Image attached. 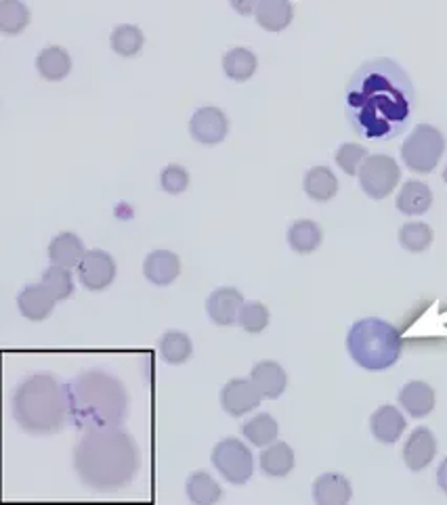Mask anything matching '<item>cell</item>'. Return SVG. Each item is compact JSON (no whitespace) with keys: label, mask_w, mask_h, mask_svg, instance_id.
<instances>
[{"label":"cell","mask_w":447,"mask_h":505,"mask_svg":"<svg viewBox=\"0 0 447 505\" xmlns=\"http://www.w3.org/2000/svg\"><path fill=\"white\" fill-rule=\"evenodd\" d=\"M250 380L255 382L263 399H277V396L284 394L286 386H288V375H286L284 367L276 361L257 363L255 369L250 372Z\"/></svg>","instance_id":"9a60e30c"},{"label":"cell","mask_w":447,"mask_h":505,"mask_svg":"<svg viewBox=\"0 0 447 505\" xmlns=\"http://www.w3.org/2000/svg\"><path fill=\"white\" fill-rule=\"evenodd\" d=\"M30 24V11L22 0H0V32L15 36Z\"/></svg>","instance_id":"f546056e"},{"label":"cell","mask_w":447,"mask_h":505,"mask_svg":"<svg viewBox=\"0 0 447 505\" xmlns=\"http://www.w3.org/2000/svg\"><path fill=\"white\" fill-rule=\"evenodd\" d=\"M357 177L364 193L380 201L395 191L399 179H402V170L391 156H380L378 153V156H368Z\"/></svg>","instance_id":"ba28073f"},{"label":"cell","mask_w":447,"mask_h":505,"mask_svg":"<svg viewBox=\"0 0 447 505\" xmlns=\"http://www.w3.org/2000/svg\"><path fill=\"white\" fill-rule=\"evenodd\" d=\"M295 468V451L286 442H273L261 453V470L267 476H288Z\"/></svg>","instance_id":"cb8c5ba5"},{"label":"cell","mask_w":447,"mask_h":505,"mask_svg":"<svg viewBox=\"0 0 447 505\" xmlns=\"http://www.w3.org/2000/svg\"><path fill=\"white\" fill-rule=\"evenodd\" d=\"M370 428L374 439L384 444H393L402 439L403 430H405V417L402 411L393 405H383L380 409L374 411Z\"/></svg>","instance_id":"2e32d148"},{"label":"cell","mask_w":447,"mask_h":505,"mask_svg":"<svg viewBox=\"0 0 447 505\" xmlns=\"http://www.w3.org/2000/svg\"><path fill=\"white\" fill-rule=\"evenodd\" d=\"M181 273V260L170 250H156L151 252L143 262V275L145 279L153 286H170L172 281Z\"/></svg>","instance_id":"5bb4252c"},{"label":"cell","mask_w":447,"mask_h":505,"mask_svg":"<svg viewBox=\"0 0 447 505\" xmlns=\"http://www.w3.org/2000/svg\"><path fill=\"white\" fill-rule=\"evenodd\" d=\"M55 298H53L49 289L43 284L40 286H25L22 294L17 296V306L25 319L30 321H43L53 313L55 308Z\"/></svg>","instance_id":"ac0fdd59"},{"label":"cell","mask_w":447,"mask_h":505,"mask_svg":"<svg viewBox=\"0 0 447 505\" xmlns=\"http://www.w3.org/2000/svg\"><path fill=\"white\" fill-rule=\"evenodd\" d=\"M445 139L439 128L431 124H420L412 131L402 147L403 164L412 172L429 174L437 168L439 160L443 158Z\"/></svg>","instance_id":"8992f818"},{"label":"cell","mask_w":447,"mask_h":505,"mask_svg":"<svg viewBox=\"0 0 447 505\" xmlns=\"http://www.w3.org/2000/svg\"><path fill=\"white\" fill-rule=\"evenodd\" d=\"M223 490L219 487V482L206 472H193L187 481V497L193 503L210 505L221 500Z\"/></svg>","instance_id":"4dcf8cb0"},{"label":"cell","mask_w":447,"mask_h":505,"mask_svg":"<svg viewBox=\"0 0 447 505\" xmlns=\"http://www.w3.org/2000/svg\"><path fill=\"white\" fill-rule=\"evenodd\" d=\"M212 466L223 474L227 482L246 484L255 474V457L242 441L225 439L212 449Z\"/></svg>","instance_id":"52a82bcc"},{"label":"cell","mask_w":447,"mask_h":505,"mask_svg":"<svg viewBox=\"0 0 447 505\" xmlns=\"http://www.w3.org/2000/svg\"><path fill=\"white\" fill-rule=\"evenodd\" d=\"M13 413L19 426L32 436H51L70 420L65 384L53 375L36 374L22 382L13 399Z\"/></svg>","instance_id":"277c9868"},{"label":"cell","mask_w":447,"mask_h":505,"mask_svg":"<svg viewBox=\"0 0 447 505\" xmlns=\"http://www.w3.org/2000/svg\"><path fill=\"white\" fill-rule=\"evenodd\" d=\"M46 289H49L53 298L59 300H68L72 294H74V277H72L70 268L53 265L51 268H46L43 273V281H40Z\"/></svg>","instance_id":"836d02e7"},{"label":"cell","mask_w":447,"mask_h":505,"mask_svg":"<svg viewBox=\"0 0 447 505\" xmlns=\"http://www.w3.org/2000/svg\"><path fill=\"white\" fill-rule=\"evenodd\" d=\"M437 455V439L429 428H416L403 447V461L412 472H423Z\"/></svg>","instance_id":"4fadbf2b"},{"label":"cell","mask_w":447,"mask_h":505,"mask_svg":"<svg viewBox=\"0 0 447 505\" xmlns=\"http://www.w3.org/2000/svg\"><path fill=\"white\" fill-rule=\"evenodd\" d=\"M399 403L408 411L412 417H426L435 409V390H432L426 382L413 380L408 382L399 393Z\"/></svg>","instance_id":"d6986e66"},{"label":"cell","mask_w":447,"mask_h":505,"mask_svg":"<svg viewBox=\"0 0 447 505\" xmlns=\"http://www.w3.org/2000/svg\"><path fill=\"white\" fill-rule=\"evenodd\" d=\"M74 468L86 487L124 489L141 470V449L122 428L89 430L76 444Z\"/></svg>","instance_id":"7a4b0ae2"},{"label":"cell","mask_w":447,"mask_h":505,"mask_svg":"<svg viewBox=\"0 0 447 505\" xmlns=\"http://www.w3.org/2000/svg\"><path fill=\"white\" fill-rule=\"evenodd\" d=\"M255 17L263 30L284 32L292 24L295 9L290 0H258Z\"/></svg>","instance_id":"ffe728a7"},{"label":"cell","mask_w":447,"mask_h":505,"mask_svg":"<svg viewBox=\"0 0 447 505\" xmlns=\"http://www.w3.org/2000/svg\"><path fill=\"white\" fill-rule=\"evenodd\" d=\"M269 319H271L269 308H267L263 302H246L242 311H239L238 323L244 332L255 335L265 332L267 325H269Z\"/></svg>","instance_id":"e575fe53"},{"label":"cell","mask_w":447,"mask_h":505,"mask_svg":"<svg viewBox=\"0 0 447 505\" xmlns=\"http://www.w3.org/2000/svg\"><path fill=\"white\" fill-rule=\"evenodd\" d=\"M437 484L442 487L443 493H447V457L442 461V466L437 470Z\"/></svg>","instance_id":"f35d334b"},{"label":"cell","mask_w":447,"mask_h":505,"mask_svg":"<svg viewBox=\"0 0 447 505\" xmlns=\"http://www.w3.org/2000/svg\"><path fill=\"white\" fill-rule=\"evenodd\" d=\"M305 193L313 201H330L338 193L336 174L326 166H316L305 177Z\"/></svg>","instance_id":"d4e9b609"},{"label":"cell","mask_w":447,"mask_h":505,"mask_svg":"<svg viewBox=\"0 0 447 505\" xmlns=\"http://www.w3.org/2000/svg\"><path fill=\"white\" fill-rule=\"evenodd\" d=\"M223 70L229 80L246 83L257 73V55L248 49L227 51L223 57Z\"/></svg>","instance_id":"83f0119b"},{"label":"cell","mask_w":447,"mask_h":505,"mask_svg":"<svg viewBox=\"0 0 447 505\" xmlns=\"http://www.w3.org/2000/svg\"><path fill=\"white\" fill-rule=\"evenodd\" d=\"M263 394L252 380H229L221 390V405L231 417H242L261 405Z\"/></svg>","instance_id":"8fae6325"},{"label":"cell","mask_w":447,"mask_h":505,"mask_svg":"<svg viewBox=\"0 0 447 505\" xmlns=\"http://www.w3.org/2000/svg\"><path fill=\"white\" fill-rule=\"evenodd\" d=\"M365 160H368V151H365L364 145L357 143H345L340 145L336 151V164L343 168V172L349 174V177L359 174Z\"/></svg>","instance_id":"d590c367"},{"label":"cell","mask_w":447,"mask_h":505,"mask_svg":"<svg viewBox=\"0 0 447 505\" xmlns=\"http://www.w3.org/2000/svg\"><path fill=\"white\" fill-rule=\"evenodd\" d=\"M397 210L405 217H420L432 206V193L429 185L420 180H408L397 193Z\"/></svg>","instance_id":"44dd1931"},{"label":"cell","mask_w":447,"mask_h":505,"mask_svg":"<svg viewBox=\"0 0 447 505\" xmlns=\"http://www.w3.org/2000/svg\"><path fill=\"white\" fill-rule=\"evenodd\" d=\"M84 246L74 233H59L49 246V260L63 268H74L84 258Z\"/></svg>","instance_id":"7402d4cb"},{"label":"cell","mask_w":447,"mask_h":505,"mask_svg":"<svg viewBox=\"0 0 447 505\" xmlns=\"http://www.w3.org/2000/svg\"><path fill=\"white\" fill-rule=\"evenodd\" d=\"M246 305L242 292H238L236 287H219L209 296L206 300V313H209L210 321L215 325H233L238 321L239 311Z\"/></svg>","instance_id":"7c38bea8"},{"label":"cell","mask_w":447,"mask_h":505,"mask_svg":"<svg viewBox=\"0 0 447 505\" xmlns=\"http://www.w3.org/2000/svg\"><path fill=\"white\" fill-rule=\"evenodd\" d=\"M322 227L313 220H296L288 231V244L296 254H311L322 246Z\"/></svg>","instance_id":"484cf974"},{"label":"cell","mask_w":447,"mask_h":505,"mask_svg":"<svg viewBox=\"0 0 447 505\" xmlns=\"http://www.w3.org/2000/svg\"><path fill=\"white\" fill-rule=\"evenodd\" d=\"M233 9H236L239 15L248 17L252 13H257V6H258V0H229Z\"/></svg>","instance_id":"74e56055"},{"label":"cell","mask_w":447,"mask_h":505,"mask_svg":"<svg viewBox=\"0 0 447 505\" xmlns=\"http://www.w3.org/2000/svg\"><path fill=\"white\" fill-rule=\"evenodd\" d=\"M353 497L351 482L343 474H322L313 482V500L319 505H343Z\"/></svg>","instance_id":"e0dca14e"},{"label":"cell","mask_w":447,"mask_h":505,"mask_svg":"<svg viewBox=\"0 0 447 505\" xmlns=\"http://www.w3.org/2000/svg\"><path fill=\"white\" fill-rule=\"evenodd\" d=\"M349 356L365 372H384L402 356L403 340L395 325L376 316L357 321L346 335Z\"/></svg>","instance_id":"5b68a950"},{"label":"cell","mask_w":447,"mask_h":505,"mask_svg":"<svg viewBox=\"0 0 447 505\" xmlns=\"http://www.w3.org/2000/svg\"><path fill=\"white\" fill-rule=\"evenodd\" d=\"M38 73L49 83H59V80L68 78L72 72V59L68 51H63L62 46H46L44 51H40L36 59Z\"/></svg>","instance_id":"603a6c76"},{"label":"cell","mask_w":447,"mask_h":505,"mask_svg":"<svg viewBox=\"0 0 447 505\" xmlns=\"http://www.w3.org/2000/svg\"><path fill=\"white\" fill-rule=\"evenodd\" d=\"M160 185H162V189L170 195L183 193L187 187H189V172H187L183 166H177V164L166 166L162 174H160Z\"/></svg>","instance_id":"8d00e7d4"},{"label":"cell","mask_w":447,"mask_h":505,"mask_svg":"<svg viewBox=\"0 0 447 505\" xmlns=\"http://www.w3.org/2000/svg\"><path fill=\"white\" fill-rule=\"evenodd\" d=\"M143 43H145V36L141 28H137V25L124 24V25H118V28H113L112 32V49L113 53H118L120 57L139 55L143 49Z\"/></svg>","instance_id":"1f68e13d"},{"label":"cell","mask_w":447,"mask_h":505,"mask_svg":"<svg viewBox=\"0 0 447 505\" xmlns=\"http://www.w3.org/2000/svg\"><path fill=\"white\" fill-rule=\"evenodd\" d=\"M158 348H160V354H162V359L166 363H170V365H183V363L189 361L193 354V345L189 335L183 332H177V329L166 332L162 335V340H160Z\"/></svg>","instance_id":"4316f807"},{"label":"cell","mask_w":447,"mask_h":505,"mask_svg":"<svg viewBox=\"0 0 447 505\" xmlns=\"http://www.w3.org/2000/svg\"><path fill=\"white\" fill-rule=\"evenodd\" d=\"M432 228L426 225V222H408L399 228V244H402L403 250H408L412 254L426 252L432 244Z\"/></svg>","instance_id":"d6a6232c"},{"label":"cell","mask_w":447,"mask_h":505,"mask_svg":"<svg viewBox=\"0 0 447 505\" xmlns=\"http://www.w3.org/2000/svg\"><path fill=\"white\" fill-rule=\"evenodd\" d=\"M416 91L412 78L393 59H372L346 84L345 113L353 131L372 143L399 137L412 122Z\"/></svg>","instance_id":"6da1fadb"},{"label":"cell","mask_w":447,"mask_h":505,"mask_svg":"<svg viewBox=\"0 0 447 505\" xmlns=\"http://www.w3.org/2000/svg\"><path fill=\"white\" fill-rule=\"evenodd\" d=\"M68 394L70 422L80 432L89 430L120 428L129 411V394L116 375L103 369H86L70 384Z\"/></svg>","instance_id":"3957f363"},{"label":"cell","mask_w":447,"mask_h":505,"mask_svg":"<svg viewBox=\"0 0 447 505\" xmlns=\"http://www.w3.org/2000/svg\"><path fill=\"white\" fill-rule=\"evenodd\" d=\"M443 180L447 183V166H445V170H443Z\"/></svg>","instance_id":"ab89813d"},{"label":"cell","mask_w":447,"mask_h":505,"mask_svg":"<svg viewBox=\"0 0 447 505\" xmlns=\"http://www.w3.org/2000/svg\"><path fill=\"white\" fill-rule=\"evenodd\" d=\"M78 279L91 292H102L116 279V262L103 250H91L78 265Z\"/></svg>","instance_id":"9c48e42d"},{"label":"cell","mask_w":447,"mask_h":505,"mask_svg":"<svg viewBox=\"0 0 447 505\" xmlns=\"http://www.w3.org/2000/svg\"><path fill=\"white\" fill-rule=\"evenodd\" d=\"M191 137L202 145H219L229 132V120L219 107H202L189 122Z\"/></svg>","instance_id":"30bf717a"},{"label":"cell","mask_w":447,"mask_h":505,"mask_svg":"<svg viewBox=\"0 0 447 505\" xmlns=\"http://www.w3.org/2000/svg\"><path fill=\"white\" fill-rule=\"evenodd\" d=\"M277 432V422L269 413H258L242 426V434L246 436V441L255 444V447H269V444L276 442Z\"/></svg>","instance_id":"f1b7e54d"}]
</instances>
